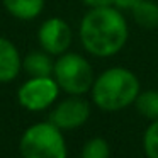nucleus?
<instances>
[{
  "label": "nucleus",
  "instance_id": "1",
  "mask_svg": "<svg viewBox=\"0 0 158 158\" xmlns=\"http://www.w3.org/2000/svg\"><path fill=\"white\" fill-rule=\"evenodd\" d=\"M78 36L83 49L97 58L114 56L129 39L127 21L114 5L89 9L80 21Z\"/></svg>",
  "mask_w": 158,
  "mask_h": 158
},
{
  "label": "nucleus",
  "instance_id": "2",
  "mask_svg": "<svg viewBox=\"0 0 158 158\" xmlns=\"http://www.w3.org/2000/svg\"><path fill=\"white\" fill-rule=\"evenodd\" d=\"M141 92L139 80L124 66H112L102 72L90 89L92 100L99 109L106 112H117L134 104Z\"/></svg>",
  "mask_w": 158,
  "mask_h": 158
},
{
  "label": "nucleus",
  "instance_id": "3",
  "mask_svg": "<svg viewBox=\"0 0 158 158\" xmlns=\"http://www.w3.org/2000/svg\"><path fill=\"white\" fill-rule=\"evenodd\" d=\"M21 158H68L63 131L49 121H41L22 133L19 139Z\"/></svg>",
  "mask_w": 158,
  "mask_h": 158
},
{
  "label": "nucleus",
  "instance_id": "4",
  "mask_svg": "<svg viewBox=\"0 0 158 158\" xmlns=\"http://www.w3.org/2000/svg\"><path fill=\"white\" fill-rule=\"evenodd\" d=\"M56 83L68 95H83L94 85V70L89 60L78 53H63L56 58L53 70Z\"/></svg>",
  "mask_w": 158,
  "mask_h": 158
},
{
  "label": "nucleus",
  "instance_id": "5",
  "mask_svg": "<svg viewBox=\"0 0 158 158\" xmlns=\"http://www.w3.org/2000/svg\"><path fill=\"white\" fill-rule=\"evenodd\" d=\"M61 92L55 77H29L17 90L21 107L31 112H41L55 106Z\"/></svg>",
  "mask_w": 158,
  "mask_h": 158
},
{
  "label": "nucleus",
  "instance_id": "6",
  "mask_svg": "<svg viewBox=\"0 0 158 158\" xmlns=\"http://www.w3.org/2000/svg\"><path fill=\"white\" fill-rule=\"evenodd\" d=\"M89 117L90 104L82 99V95H68L66 99L56 102L48 116V121L61 131H73L82 127Z\"/></svg>",
  "mask_w": 158,
  "mask_h": 158
},
{
  "label": "nucleus",
  "instance_id": "7",
  "mask_svg": "<svg viewBox=\"0 0 158 158\" xmlns=\"http://www.w3.org/2000/svg\"><path fill=\"white\" fill-rule=\"evenodd\" d=\"M72 39H73L72 27L61 17L46 19L38 29L39 46L51 56H60L63 53H66L68 48L72 46Z\"/></svg>",
  "mask_w": 158,
  "mask_h": 158
},
{
  "label": "nucleus",
  "instance_id": "8",
  "mask_svg": "<svg viewBox=\"0 0 158 158\" xmlns=\"http://www.w3.org/2000/svg\"><path fill=\"white\" fill-rule=\"evenodd\" d=\"M22 70V56L17 46L7 38H0V83L14 82Z\"/></svg>",
  "mask_w": 158,
  "mask_h": 158
},
{
  "label": "nucleus",
  "instance_id": "9",
  "mask_svg": "<svg viewBox=\"0 0 158 158\" xmlns=\"http://www.w3.org/2000/svg\"><path fill=\"white\" fill-rule=\"evenodd\" d=\"M53 70L55 61L44 49L31 51L22 58V72H26L29 77H51Z\"/></svg>",
  "mask_w": 158,
  "mask_h": 158
},
{
  "label": "nucleus",
  "instance_id": "10",
  "mask_svg": "<svg viewBox=\"0 0 158 158\" xmlns=\"http://www.w3.org/2000/svg\"><path fill=\"white\" fill-rule=\"evenodd\" d=\"M12 17L19 21H34L44 10V0H2Z\"/></svg>",
  "mask_w": 158,
  "mask_h": 158
},
{
  "label": "nucleus",
  "instance_id": "11",
  "mask_svg": "<svg viewBox=\"0 0 158 158\" xmlns=\"http://www.w3.org/2000/svg\"><path fill=\"white\" fill-rule=\"evenodd\" d=\"M131 15L143 29L158 27V4H155L153 0H139L131 7Z\"/></svg>",
  "mask_w": 158,
  "mask_h": 158
},
{
  "label": "nucleus",
  "instance_id": "12",
  "mask_svg": "<svg viewBox=\"0 0 158 158\" xmlns=\"http://www.w3.org/2000/svg\"><path fill=\"white\" fill-rule=\"evenodd\" d=\"M134 107L139 116L150 121L158 119V90H144L139 92L134 100Z\"/></svg>",
  "mask_w": 158,
  "mask_h": 158
},
{
  "label": "nucleus",
  "instance_id": "13",
  "mask_svg": "<svg viewBox=\"0 0 158 158\" xmlns=\"http://www.w3.org/2000/svg\"><path fill=\"white\" fill-rule=\"evenodd\" d=\"M80 158H110V146L104 138L94 136L83 144Z\"/></svg>",
  "mask_w": 158,
  "mask_h": 158
},
{
  "label": "nucleus",
  "instance_id": "14",
  "mask_svg": "<svg viewBox=\"0 0 158 158\" xmlns=\"http://www.w3.org/2000/svg\"><path fill=\"white\" fill-rule=\"evenodd\" d=\"M143 150L146 158H158V119L151 121L143 136Z\"/></svg>",
  "mask_w": 158,
  "mask_h": 158
},
{
  "label": "nucleus",
  "instance_id": "15",
  "mask_svg": "<svg viewBox=\"0 0 158 158\" xmlns=\"http://www.w3.org/2000/svg\"><path fill=\"white\" fill-rule=\"evenodd\" d=\"M82 4L89 9H99V7H109L114 5V0H82Z\"/></svg>",
  "mask_w": 158,
  "mask_h": 158
},
{
  "label": "nucleus",
  "instance_id": "16",
  "mask_svg": "<svg viewBox=\"0 0 158 158\" xmlns=\"http://www.w3.org/2000/svg\"><path fill=\"white\" fill-rule=\"evenodd\" d=\"M139 0H114V7H117L119 10H123V9H127V10H131V7H133L134 4H138Z\"/></svg>",
  "mask_w": 158,
  "mask_h": 158
}]
</instances>
